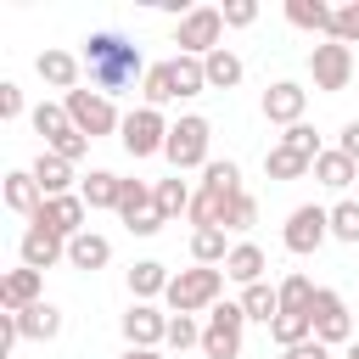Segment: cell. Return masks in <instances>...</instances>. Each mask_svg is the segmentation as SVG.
Wrapping results in <instances>:
<instances>
[{
	"mask_svg": "<svg viewBox=\"0 0 359 359\" xmlns=\"http://www.w3.org/2000/svg\"><path fill=\"white\" fill-rule=\"evenodd\" d=\"M303 107H309V90L303 84H292V79H275L269 90H264V118L269 123H303Z\"/></svg>",
	"mask_w": 359,
	"mask_h": 359,
	"instance_id": "obj_15",
	"label": "cell"
},
{
	"mask_svg": "<svg viewBox=\"0 0 359 359\" xmlns=\"http://www.w3.org/2000/svg\"><path fill=\"white\" fill-rule=\"evenodd\" d=\"M241 331H247V309L241 303H213L208 325H202V353L208 359H241Z\"/></svg>",
	"mask_w": 359,
	"mask_h": 359,
	"instance_id": "obj_6",
	"label": "cell"
},
{
	"mask_svg": "<svg viewBox=\"0 0 359 359\" xmlns=\"http://www.w3.org/2000/svg\"><path fill=\"white\" fill-rule=\"evenodd\" d=\"M140 95H146V107H168V101H180V84H174V62H151L146 67V79H140Z\"/></svg>",
	"mask_w": 359,
	"mask_h": 359,
	"instance_id": "obj_25",
	"label": "cell"
},
{
	"mask_svg": "<svg viewBox=\"0 0 359 359\" xmlns=\"http://www.w3.org/2000/svg\"><path fill=\"white\" fill-rule=\"evenodd\" d=\"M202 67H208V90H236V84H241V73H247V67H241V56H236V50H224V45H219L213 56H202Z\"/></svg>",
	"mask_w": 359,
	"mask_h": 359,
	"instance_id": "obj_30",
	"label": "cell"
},
{
	"mask_svg": "<svg viewBox=\"0 0 359 359\" xmlns=\"http://www.w3.org/2000/svg\"><path fill=\"white\" fill-rule=\"evenodd\" d=\"M84 73L101 95H123V90H135V79H146V62H140V45H129L112 28H95L84 39Z\"/></svg>",
	"mask_w": 359,
	"mask_h": 359,
	"instance_id": "obj_1",
	"label": "cell"
},
{
	"mask_svg": "<svg viewBox=\"0 0 359 359\" xmlns=\"http://www.w3.org/2000/svg\"><path fill=\"white\" fill-rule=\"evenodd\" d=\"M28 174L39 180V191H45V196H73V191H67V185H73V163H67V157H56V151H39Z\"/></svg>",
	"mask_w": 359,
	"mask_h": 359,
	"instance_id": "obj_19",
	"label": "cell"
},
{
	"mask_svg": "<svg viewBox=\"0 0 359 359\" xmlns=\"http://www.w3.org/2000/svg\"><path fill=\"white\" fill-rule=\"evenodd\" d=\"M17 252H22V269H50V264H62L67 258V241L50 230V224H28L22 230V241H17Z\"/></svg>",
	"mask_w": 359,
	"mask_h": 359,
	"instance_id": "obj_14",
	"label": "cell"
},
{
	"mask_svg": "<svg viewBox=\"0 0 359 359\" xmlns=\"http://www.w3.org/2000/svg\"><path fill=\"white\" fill-rule=\"evenodd\" d=\"M337 151L359 163V118H353V123H342V135H337Z\"/></svg>",
	"mask_w": 359,
	"mask_h": 359,
	"instance_id": "obj_47",
	"label": "cell"
},
{
	"mask_svg": "<svg viewBox=\"0 0 359 359\" xmlns=\"http://www.w3.org/2000/svg\"><path fill=\"white\" fill-rule=\"evenodd\" d=\"M342 359H359V342H348V353H342Z\"/></svg>",
	"mask_w": 359,
	"mask_h": 359,
	"instance_id": "obj_50",
	"label": "cell"
},
{
	"mask_svg": "<svg viewBox=\"0 0 359 359\" xmlns=\"http://www.w3.org/2000/svg\"><path fill=\"white\" fill-rule=\"evenodd\" d=\"M168 320H174V314H163V309H151V303H129V314H123L118 325H123V342H129V348H163V342H168Z\"/></svg>",
	"mask_w": 359,
	"mask_h": 359,
	"instance_id": "obj_12",
	"label": "cell"
},
{
	"mask_svg": "<svg viewBox=\"0 0 359 359\" xmlns=\"http://www.w3.org/2000/svg\"><path fill=\"white\" fill-rule=\"evenodd\" d=\"M174 84H180V101L185 95H202L208 90V67L196 56H174Z\"/></svg>",
	"mask_w": 359,
	"mask_h": 359,
	"instance_id": "obj_36",
	"label": "cell"
},
{
	"mask_svg": "<svg viewBox=\"0 0 359 359\" xmlns=\"http://www.w3.org/2000/svg\"><path fill=\"white\" fill-rule=\"evenodd\" d=\"M67 264H73V269H107V264H112V241L95 236V230H84V236L67 241Z\"/></svg>",
	"mask_w": 359,
	"mask_h": 359,
	"instance_id": "obj_23",
	"label": "cell"
},
{
	"mask_svg": "<svg viewBox=\"0 0 359 359\" xmlns=\"http://www.w3.org/2000/svg\"><path fill=\"white\" fill-rule=\"evenodd\" d=\"M79 196H84V208H90V213H95V208H118L123 180H118L112 168H90V174H84V185H79Z\"/></svg>",
	"mask_w": 359,
	"mask_h": 359,
	"instance_id": "obj_22",
	"label": "cell"
},
{
	"mask_svg": "<svg viewBox=\"0 0 359 359\" xmlns=\"http://www.w3.org/2000/svg\"><path fill=\"white\" fill-rule=\"evenodd\" d=\"M168 280H174V275H168L157 258H140V264L129 269V292H135V303H151V297H163V292H168Z\"/></svg>",
	"mask_w": 359,
	"mask_h": 359,
	"instance_id": "obj_26",
	"label": "cell"
},
{
	"mask_svg": "<svg viewBox=\"0 0 359 359\" xmlns=\"http://www.w3.org/2000/svg\"><path fill=\"white\" fill-rule=\"evenodd\" d=\"M118 219L135 230V236H157L168 219L157 213V196H151V185L146 180H123V196H118Z\"/></svg>",
	"mask_w": 359,
	"mask_h": 359,
	"instance_id": "obj_11",
	"label": "cell"
},
{
	"mask_svg": "<svg viewBox=\"0 0 359 359\" xmlns=\"http://www.w3.org/2000/svg\"><path fill=\"white\" fill-rule=\"evenodd\" d=\"M264 174H269V180H303V174H314V163H309L303 151H292V146L275 140V146L264 151Z\"/></svg>",
	"mask_w": 359,
	"mask_h": 359,
	"instance_id": "obj_27",
	"label": "cell"
},
{
	"mask_svg": "<svg viewBox=\"0 0 359 359\" xmlns=\"http://www.w3.org/2000/svg\"><path fill=\"white\" fill-rule=\"evenodd\" d=\"M241 309H247V320H264V325H275L280 320V292L269 286V280H258V286H241V297H236Z\"/></svg>",
	"mask_w": 359,
	"mask_h": 359,
	"instance_id": "obj_29",
	"label": "cell"
},
{
	"mask_svg": "<svg viewBox=\"0 0 359 359\" xmlns=\"http://www.w3.org/2000/svg\"><path fill=\"white\" fill-rule=\"evenodd\" d=\"M22 342V325H17V314H0V359H11V348Z\"/></svg>",
	"mask_w": 359,
	"mask_h": 359,
	"instance_id": "obj_46",
	"label": "cell"
},
{
	"mask_svg": "<svg viewBox=\"0 0 359 359\" xmlns=\"http://www.w3.org/2000/svg\"><path fill=\"white\" fill-rule=\"evenodd\" d=\"M45 151H56V157H67V163H79V157L90 151V135H79V129L67 123V129H62L56 140H45Z\"/></svg>",
	"mask_w": 359,
	"mask_h": 359,
	"instance_id": "obj_39",
	"label": "cell"
},
{
	"mask_svg": "<svg viewBox=\"0 0 359 359\" xmlns=\"http://www.w3.org/2000/svg\"><path fill=\"white\" fill-rule=\"evenodd\" d=\"M202 185L219 191V196H241V168H236L230 157H213V163L202 168Z\"/></svg>",
	"mask_w": 359,
	"mask_h": 359,
	"instance_id": "obj_35",
	"label": "cell"
},
{
	"mask_svg": "<svg viewBox=\"0 0 359 359\" xmlns=\"http://www.w3.org/2000/svg\"><path fill=\"white\" fill-rule=\"evenodd\" d=\"M0 118H6V123L22 118V90H17L11 79H0Z\"/></svg>",
	"mask_w": 359,
	"mask_h": 359,
	"instance_id": "obj_45",
	"label": "cell"
},
{
	"mask_svg": "<svg viewBox=\"0 0 359 359\" xmlns=\"http://www.w3.org/2000/svg\"><path fill=\"white\" fill-rule=\"evenodd\" d=\"M314 342H353V314H348V297L342 292H331V286H320L314 292Z\"/></svg>",
	"mask_w": 359,
	"mask_h": 359,
	"instance_id": "obj_10",
	"label": "cell"
},
{
	"mask_svg": "<svg viewBox=\"0 0 359 359\" xmlns=\"http://www.w3.org/2000/svg\"><path fill=\"white\" fill-rule=\"evenodd\" d=\"M269 337H275L280 348H303V342H314V314H280V320L269 325Z\"/></svg>",
	"mask_w": 359,
	"mask_h": 359,
	"instance_id": "obj_34",
	"label": "cell"
},
{
	"mask_svg": "<svg viewBox=\"0 0 359 359\" xmlns=\"http://www.w3.org/2000/svg\"><path fill=\"white\" fill-rule=\"evenodd\" d=\"M286 359H331L325 342H303V348H286Z\"/></svg>",
	"mask_w": 359,
	"mask_h": 359,
	"instance_id": "obj_48",
	"label": "cell"
},
{
	"mask_svg": "<svg viewBox=\"0 0 359 359\" xmlns=\"http://www.w3.org/2000/svg\"><path fill=\"white\" fill-rule=\"evenodd\" d=\"M151 196H157V213H163V219H174V213H191V196H196V191H191L180 174H168V180H157V185H151Z\"/></svg>",
	"mask_w": 359,
	"mask_h": 359,
	"instance_id": "obj_31",
	"label": "cell"
},
{
	"mask_svg": "<svg viewBox=\"0 0 359 359\" xmlns=\"http://www.w3.org/2000/svg\"><path fill=\"white\" fill-rule=\"evenodd\" d=\"M331 17H337V6H325V0H286V22L292 28H309V34L331 39Z\"/></svg>",
	"mask_w": 359,
	"mask_h": 359,
	"instance_id": "obj_24",
	"label": "cell"
},
{
	"mask_svg": "<svg viewBox=\"0 0 359 359\" xmlns=\"http://www.w3.org/2000/svg\"><path fill=\"white\" fill-rule=\"evenodd\" d=\"M62 107H67L73 129H79V135H90V140H101V135H118V129H123V112H118V107H112V95H101V90H73V95H62Z\"/></svg>",
	"mask_w": 359,
	"mask_h": 359,
	"instance_id": "obj_4",
	"label": "cell"
},
{
	"mask_svg": "<svg viewBox=\"0 0 359 359\" xmlns=\"http://www.w3.org/2000/svg\"><path fill=\"white\" fill-rule=\"evenodd\" d=\"M331 39H342V45H359V0L337 6V17H331Z\"/></svg>",
	"mask_w": 359,
	"mask_h": 359,
	"instance_id": "obj_40",
	"label": "cell"
},
{
	"mask_svg": "<svg viewBox=\"0 0 359 359\" xmlns=\"http://www.w3.org/2000/svg\"><path fill=\"white\" fill-rule=\"evenodd\" d=\"M258 224V196L252 191H241L236 202H230V219H224V230H252Z\"/></svg>",
	"mask_w": 359,
	"mask_h": 359,
	"instance_id": "obj_41",
	"label": "cell"
},
{
	"mask_svg": "<svg viewBox=\"0 0 359 359\" xmlns=\"http://www.w3.org/2000/svg\"><path fill=\"white\" fill-rule=\"evenodd\" d=\"M168 129H174V123H163V112H157V107H135V112H123L118 140H123V151H129V157H157V151L168 146Z\"/></svg>",
	"mask_w": 359,
	"mask_h": 359,
	"instance_id": "obj_7",
	"label": "cell"
},
{
	"mask_svg": "<svg viewBox=\"0 0 359 359\" xmlns=\"http://www.w3.org/2000/svg\"><path fill=\"white\" fill-rule=\"evenodd\" d=\"M191 258H196V264H208V269H224V258H230L224 230H191Z\"/></svg>",
	"mask_w": 359,
	"mask_h": 359,
	"instance_id": "obj_32",
	"label": "cell"
},
{
	"mask_svg": "<svg viewBox=\"0 0 359 359\" xmlns=\"http://www.w3.org/2000/svg\"><path fill=\"white\" fill-rule=\"evenodd\" d=\"M353 174H359V163H353V157H342L337 146L314 157V180H320V185H331V191H348V185H353Z\"/></svg>",
	"mask_w": 359,
	"mask_h": 359,
	"instance_id": "obj_28",
	"label": "cell"
},
{
	"mask_svg": "<svg viewBox=\"0 0 359 359\" xmlns=\"http://www.w3.org/2000/svg\"><path fill=\"white\" fill-rule=\"evenodd\" d=\"M6 208L22 213V219H34V213L45 208V191H39V180H34L28 168H11V174H6Z\"/></svg>",
	"mask_w": 359,
	"mask_h": 359,
	"instance_id": "obj_18",
	"label": "cell"
},
{
	"mask_svg": "<svg viewBox=\"0 0 359 359\" xmlns=\"http://www.w3.org/2000/svg\"><path fill=\"white\" fill-rule=\"evenodd\" d=\"M84 213H90V208H84V196L73 191V196H45V208H39L28 224H50L62 241H73V236H84V230H90V224H84Z\"/></svg>",
	"mask_w": 359,
	"mask_h": 359,
	"instance_id": "obj_13",
	"label": "cell"
},
{
	"mask_svg": "<svg viewBox=\"0 0 359 359\" xmlns=\"http://www.w3.org/2000/svg\"><path fill=\"white\" fill-rule=\"evenodd\" d=\"M208 140H213V123H208L202 112H185V118L168 129L163 157L174 163V174H185V168H208V163H213V157H208Z\"/></svg>",
	"mask_w": 359,
	"mask_h": 359,
	"instance_id": "obj_3",
	"label": "cell"
},
{
	"mask_svg": "<svg viewBox=\"0 0 359 359\" xmlns=\"http://www.w3.org/2000/svg\"><path fill=\"white\" fill-rule=\"evenodd\" d=\"M17 325H22V342H50V337H62V309L39 297L34 309L17 314Z\"/></svg>",
	"mask_w": 359,
	"mask_h": 359,
	"instance_id": "obj_21",
	"label": "cell"
},
{
	"mask_svg": "<svg viewBox=\"0 0 359 359\" xmlns=\"http://www.w3.org/2000/svg\"><path fill=\"white\" fill-rule=\"evenodd\" d=\"M219 39H224V11H219V6H191V11L180 17V28H174L180 56H196V62L213 56Z\"/></svg>",
	"mask_w": 359,
	"mask_h": 359,
	"instance_id": "obj_5",
	"label": "cell"
},
{
	"mask_svg": "<svg viewBox=\"0 0 359 359\" xmlns=\"http://www.w3.org/2000/svg\"><path fill=\"white\" fill-rule=\"evenodd\" d=\"M325 236H331V208L303 202V208H292V213H286V230H280L286 252L309 258V252H320V241H325Z\"/></svg>",
	"mask_w": 359,
	"mask_h": 359,
	"instance_id": "obj_8",
	"label": "cell"
},
{
	"mask_svg": "<svg viewBox=\"0 0 359 359\" xmlns=\"http://www.w3.org/2000/svg\"><path fill=\"white\" fill-rule=\"evenodd\" d=\"M118 359H163V353H157V348H123Z\"/></svg>",
	"mask_w": 359,
	"mask_h": 359,
	"instance_id": "obj_49",
	"label": "cell"
},
{
	"mask_svg": "<svg viewBox=\"0 0 359 359\" xmlns=\"http://www.w3.org/2000/svg\"><path fill=\"white\" fill-rule=\"evenodd\" d=\"M224 11V28H252L258 22V6L252 0H230V6H219Z\"/></svg>",
	"mask_w": 359,
	"mask_h": 359,
	"instance_id": "obj_44",
	"label": "cell"
},
{
	"mask_svg": "<svg viewBox=\"0 0 359 359\" xmlns=\"http://www.w3.org/2000/svg\"><path fill=\"white\" fill-rule=\"evenodd\" d=\"M280 146H292V151H303V157H309V163H314V157H320V135H314V129H309V123H292V129H286V135H280Z\"/></svg>",
	"mask_w": 359,
	"mask_h": 359,
	"instance_id": "obj_43",
	"label": "cell"
},
{
	"mask_svg": "<svg viewBox=\"0 0 359 359\" xmlns=\"http://www.w3.org/2000/svg\"><path fill=\"white\" fill-rule=\"evenodd\" d=\"M39 292H45V275H39V269H6V275H0V314L34 309Z\"/></svg>",
	"mask_w": 359,
	"mask_h": 359,
	"instance_id": "obj_16",
	"label": "cell"
},
{
	"mask_svg": "<svg viewBox=\"0 0 359 359\" xmlns=\"http://www.w3.org/2000/svg\"><path fill=\"white\" fill-rule=\"evenodd\" d=\"M224 280H236V286H258V280H264V247L236 241L230 258H224Z\"/></svg>",
	"mask_w": 359,
	"mask_h": 359,
	"instance_id": "obj_20",
	"label": "cell"
},
{
	"mask_svg": "<svg viewBox=\"0 0 359 359\" xmlns=\"http://www.w3.org/2000/svg\"><path fill=\"white\" fill-rule=\"evenodd\" d=\"M331 236L359 247V202H337V208H331Z\"/></svg>",
	"mask_w": 359,
	"mask_h": 359,
	"instance_id": "obj_38",
	"label": "cell"
},
{
	"mask_svg": "<svg viewBox=\"0 0 359 359\" xmlns=\"http://www.w3.org/2000/svg\"><path fill=\"white\" fill-rule=\"evenodd\" d=\"M219 292H224V269H208V264H191V269H180L174 280H168V309L174 314H202V309H213L219 303Z\"/></svg>",
	"mask_w": 359,
	"mask_h": 359,
	"instance_id": "obj_2",
	"label": "cell"
},
{
	"mask_svg": "<svg viewBox=\"0 0 359 359\" xmlns=\"http://www.w3.org/2000/svg\"><path fill=\"white\" fill-rule=\"evenodd\" d=\"M39 79L45 84H56L62 95H73L79 90V73H84V56H73V50H39Z\"/></svg>",
	"mask_w": 359,
	"mask_h": 359,
	"instance_id": "obj_17",
	"label": "cell"
},
{
	"mask_svg": "<svg viewBox=\"0 0 359 359\" xmlns=\"http://www.w3.org/2000/svg\"><path fill=\"white\" fill-rule=\"evenodd\" d=\"M28 123H34V129H39L45 140H56V135H62V129H67L73 118H67V107H62V101H39V107L28 112Z\"/></svg>",
	"mask_w": 359,
	"mask_h": 359,
	"instance_id": "obj_37",
	"label": "cell"
},
{
	"mask_svg": "<svg viewBox=\"0 0 359 359\" xmlns=\"http://www.w3.org/2000/svg\"><path fill=\"white\" fill-rule=\"evenodd\" d=\"M168 348H202V325L191 314H174L168 320Z\"/></svg>",
	"mask_w": 359,
	"mask_h": 359,
	"instance_id": "obj_42",
	"label": "cell"
},
{
	"mask_svg": "<svg viewBox=\"0 0 359 359\" xmlns=\"http://www.w3.org/2000/svg\"><path fill=\"white\" fill-rule=\"evenodd\" d=\"M275 292H280V314H309V309H314V292H320V286H314L309 275H286V280H280Z\"/></svg>",
	"mask_w": 359,
	"mask_h": 359,
	"instance_id": "obj_33",
	"label": "cell"
},
{
	"mask_svg": "<svg viewBox=\"0 0 359 359\" xmlns=\"http://www.w3.org/2000/svg\"><path fill=\"white\" fill-rule=\"evenodd\" d=\"M309 73H314V90H325V95L348 90V79H353V45H342V39L314 45L309 50Z\"/></svg>",
	"mask_w": 359,
	"mask_h": 359,
	"instance_id": "obj_9",
	"label": "cell"
}]
</instances>
